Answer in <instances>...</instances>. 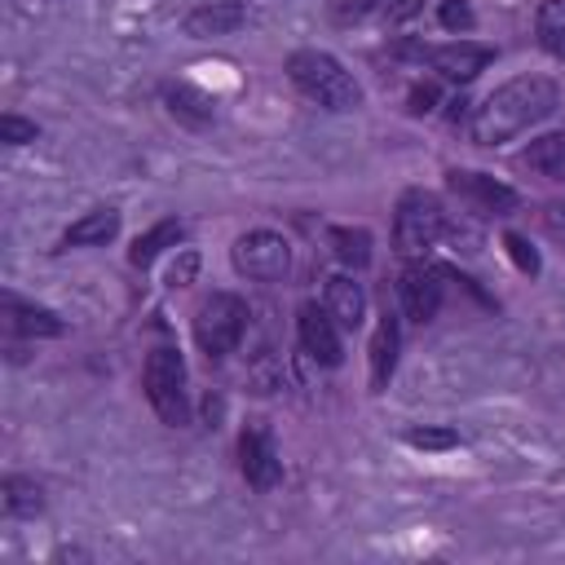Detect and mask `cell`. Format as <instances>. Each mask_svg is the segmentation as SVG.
Segmentation results:
<instances>
[{"instance_id":"10","label":"cell","mask_w":565,"mask_h":565,"mask_svg":"<svg viewBox=\"0 0 565 565\" xmlns=\"http://www.w3.org/2000/svg\"><path fill=\"white\" fill-rule=\"evenodd\" d=\"M296 331H300V349L322 362V366H340V322L318 309V305H300V318H296Z\"/></svg>"},{"instance_id":"3","label":"cell","mask_w":565,"mask_h":565,"mask_svg":"<svg viewBox=\"0 0 565 565\" xmlns=\"http://www.w3.org/2000/svg\"><path fill=\"white\" fill-rule=\"evenodd\" d=\"M441 234H446V207L424 190H406L393 216V252L402 260H424Z\"/></svg>"},{"instance_id":"29","label":"cell","mask_w":565,"mask_h":565,"mask_svg":"<svg viewBox=\"0 0 565 565\" xmlns=\"http://www.w3.org/2000/svg\"><path fill=\"white\" fill-rule=\"evenodd\" d=\"M433 102H437V88H433V84H415V88H411V110H415V115L433 110Z\"/></svg>"},{"instance_id":"6","label":"cell","mask_w":565,"mask_h":565,"mask_svg":"<svg viewBox=\"0 0 565 565\" xmlns=\"http://www.w3.org/2000/svg\"><path fill=\"white\" fill-rule=\"evenodd\" d=\"M230 260H234V269H238L243 278H252V282H278V278H287V269H291V247H287V238L274 234V230H252V234H243V238L234 243Z\"/></svg>"},{"instance_id":"4","label":"cell","mask_w":565,"mask_h":565,"mask_svg":"<svg viewBox=\"0 0 565 565\" xmlns=\"http://www.w3.org/2000/svg\"><path fill=\"white\" fill-rule=\"evenodd\" d=\"M141 388H146V402L154 406V415L172 428L190 424V393H185V362L177 349L159 344L150 349L146 358V371H141Z\"/></svg>"},{"instance_id":"17","label":"cell","mask_w":565,"mask_h":565,"mask_svg":"<svg viewBox=\"0 0 565 565\" xmlns=\"http://www.w3.org/2000/svg\"><path fill=\"white\" fill-rule=\"evenodd\" d=\"M185 238V225L181 221H159V225H150L137 243H132V252H128V260L137 265V269H146V265H154L168 247H177Z\"/></svg>"},{"instance_id":"18","label":"cell","mask_w":565,"mask_h":565,"mask_svg":"<svg viewBox=\"0 0 565 565\" xmlns=\"http://www.w3.org/2000/svg\"><path fill=\"white\" fill-rule=\"evenodd\" d=\"M163 97H168V110H172L181 124H190V128H203V124L212 119V97L199 93V88H190V84H168Z\"/></svg>"},{"instance_id":"22","label":"cell","mask_w":565,"mask_h":565,"mask_svg":"<svg viewBox=\"0 0 565 565\" xmlns=\"http://www.w3.org/2000/svg\"><path fill=\"white\" fill-rule=\"evenodd\" d=\"M534 31H539V44L552 57H565V0H543L539 18H534Z\"/></svg>"},{"instance_id":"21","label":"cell","mask_w":565,"mask_h":565,"mask_svg":"<svg viewBox=\"0 0 565 565\" xmlns=\"http://www.w3.org/2000/svg\"><path fill=\"white\" fill-rule=\"evenodd\" d=\"M327 243H331V252H335V260H340V265H353V269H362V265L371 260V234H366V230H353V225H335V230L327 234Z\"/></svg>"},{"instance_id":"23","label":"cell","mask_w":565,"mask_h":565,"mask_svg":"<svg viewBox=\"0 0 565 565\" xmlns=\"http://www.w3.org/2000/svg\"><path fill=\"white\" fill-rule=\"evenodd\" d=\"M406 441L415 450H450V446H459V433L455 428H411Z\"/></svg>"},{"instance_id":"8","label":"cell","mask_w":565,"mask_h":565,"mask_svg":"<svg viewBox=\"0 0 565 565\" xmlns=\"http://www.w3.org/2000/svg\"><path fill=\"white\" fill-rule=\"evenodd\" d=\"M238 472L252 490H274L282 481V459L274 450V437L265 428V419H252L238 437Z\"/></svg>"},{"instance_id":"30","label":"cell","mask_w":565,"mask_h":565,"mask_svg":"<svg viewBox=\"0 0 565 565\" xmlns=\"http://www.w3.org/2000/svg\"><path fill=\"white\" fill-rule=\"evenodd\" d=\"M419 4H424V0H402V4H388V22H402V18H411Z\"/></svg>"},{"instance_id":"11","label":"cell","mask_w":565,"mask_h":565,"mask_svg":"<svg viewBox=\"0 0 565 565\" xmlns=\"http://www.w3.org/2000/svg\"><path fill=\"white\" fill-rule=\"evenodd\" d=\"M424 57H428V66H433L437 75H446V79H455V84H468V79H477V75L494 62V49H490V44H472V40H455V44L428 49Z\"/></svg>"},{"instance_id":"15","label":"cell","mask_w":565,"mask_h":565,"mask_svg":"<svg viewBox=\"0 0 565 565\" xmlns=\"http://www.w3.org/2000/svg\"><path fill=\"white\" fill-rule=\"evenodd\" d=\"M4 322H9V331L13 335H62V318L57 313H49V309H40V305H26V300H18V296H4Z\"/></svg>"},{"instance_id":"1","label":"cell","mask_w":565,"mask_h":565,"mask_svg":"<svg viewBox=\"0 0 565 565\" xmlns=\"http://www.w3.org/2000/svg\"><path fill=\"white\" fill-rule=\"evenodd\" d=\"M556 84L543 75H516L508 84H499L468 119V137L477 146H503L512 137H521L525 128L543 124L556 110Z\"/></svg>"},{"instance_id":"19","label":"cell","mask_w":565,"mask_h":565,"mask_svg":"<svg viewBox=\"0 0 565 565\" xmlns=\"http://www.w3.org/2000/svg\"><path fill=\"white\" fill-rule=\"evenodd\" d=\"M525 168L552 177V181H565V132H547L539 141L525 146Z\"/></svg>"},{"instance_id":"28","label":"cell","mask_w":565,"mask_h":565,"mask_svg":"<svg viewBox=\"0 0 565 565\" xmlns=\"http://www.w3.org/2000/svg\"><path fill=\"white\" fill-rule=\"evenodd\" d=\"M375 9V0H331V18L335 22H358Z\"/></svg>"},{"instance_id":"2","label":"cell","mask_w":565,"mask_h":565,"mask_svg":"<svg viewBox=\"0 0 565 565\" xmlns=\"http://www.w3.org/2000/svg\"><path fill=\"white\" fill-rule=\"evenodd\" d=\"M287 75H291V84H296L309 102H318L322 110H358V106H362L358 79H353L331 53H322V49H296V53L287 57Z\"/></svg>"},{"instance_id":"24","label":"cell","mask_w":565,"mask_h":565,"mask_svg":"<svg viewBox=\"0 0 565 565\" xmlns=\"http://www.w3.org/2000/svg\"><path fill=\"white\" fill-rule=\"evenodd\" d=\"M35 124L31 119H22V115H0V141L4 146H26V141H35Z\"/></svg>"},{"instance_id":"12","label":"cell","mask_w":565,"mask_h":565,"mask_svg":"<svg viewBox=\"0 0 565 565\" xmlns=\"http://www.w3.org/2000/svg\"><path fill=\"white\" fill-rule=\"evenodd\" d=\"M243 22H247V9H243V4H234V0H212V4L190 9L185 22H181V31H185L190 40H216V35H234Z\"/></svg>"},{"instance_id":"16","label":"cell","mask_w":565,"mask_h":565,"mask_svg":"<svg viewBox=\"0 0 565 565\" xmlns=\"http://www.w3.org/2000/svg\"><path fill=\"white\" fill-rule=\"evenodd\" d=\"M119 234V212L115 207H93L88 216H79L66 234H62V247H102Z\"/></svg>"},{"instance_id":"7","label":"cell","mask_w":565,"mask_h":565,"mask_svg":"<svg viewBox=\"0 0 565 565\" xmlns=\"http://www.w3.org/2000/svg\"><path fill=\"white\" fill-rule=\"evenodd\" d=\"M446 185H450V194H455L472 216H508V212H516V203H521V194H516L512 185H503V181H494V177H486V172H468V168L446 172Z\"/></svg>"},{"instance_id":"27","label":"cell","mask_w":565,"mask_h":565,"mask_svg":"<svg viewBox=\"0 0 565 565\" xmlns=\"http://www.w3.org/2000/svg\"><path fill=\"white\" fill-rule=\"evenodd\" d=\"M503 247L512 252L516 269H525V274H539V256H534V247H530L521 234H508V238H503Z\"/></svg>"},{"instance_id":"20","label":"cell","mask_w":565,"mask_h":565,"mask_svg":"<svg viewBox=\"0 0 565 565\" xmlns=\"http://www.w3.org/2000/svg\"><path fill=\"white\" fill-rule=\"evenodd\" d=\"M0 503H4L9 516H35V512L44 508V490H40V481H31V477H4Z\"/></svg>"},{"instance_id":"25","label":"cell","mask_w":565,"mask_h":565,"mask_svg":"<svg viewBox=\"0 0 565 565\" xmlns=\"http://www.w3.org/2000/svg\"><path fill=\"white\" fill-rule=\"evenodd\" d=\"M437 22H441L446 31H468V26H472V9H468V0H441Z\"/></svg>"},{"instance_id":"26","label":"cell","mask_w":565,"mask_h":565,"mask_svg":"<svg viewBox=\"0 0 565 565\" xmlns=\"http://www.w3.org/2000/svg\"><path fill=\"white\" fill-rule=\"evenodd\" d=\"M199 274V256L194 252H181L172 265H168V287H190Z\"/></svg>"},{"instance_id":"5","label":"cell","mask_w":565,"mask_h":565,"mask_svg":"<svg viewBox=\"0 0 565 565\" xmlns=\"http://www.w3.org/2000/svg\"><path fill=\"white\" fill-rule=\"evenodd\" d=\"M243 331H247V305L238 296L212 291V296L199 300V309H194V340H199L207 362H221L225 353H234Z\"/></svg>"},{"instance_id":"14","label":"cell","mask_w":565,"mask_h":565,"mask_svg":"<svg viewBox=\"0 0 565 565\" xmlns=\"http://www.w3.org/2000/svg\"><path fill=\"white\" fill-rule=\"evenodd\" d=\"M397 344H402V331H397V313L384 309L375 335H371V388H384L393 366H397Z\"/></svg>"},{"instance_id":"9","label":"cell","mask_w":565,"mask_h":565,"mask_svg":"<svg viewBox=\"0 0 565 565\" xmlns=\"http://www.w3.org/2000/svg\"><path fill=\"white\" fill-rule=\"evenodd\" d=\"M397 296H402V309L411 322H433L437 309H441V269L424 265V260H411L397 278Z\"/></svg>"},{"instance_id":"13","label":"cell","mask_w":565,"mask_h":565,"mask_svg":"<svg viewBox=\"0 0 565 565\" xmlns=\"http://www.w3.org/2000/svg\"><path fill=\"white\" fill-rule=\"evenodd\" d=\"M327 313L340 322V331H358V327H362V318H366L362 282H353L349 274L327 278Z\"/></svg>"}]
</instances>
